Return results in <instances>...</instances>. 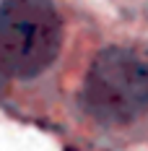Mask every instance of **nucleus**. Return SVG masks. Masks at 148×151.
I'll list each match as a JSON object with an SVG mask.
<instances>
[{
	"instance_id": "1",
	"label": "nucleus",
	"mask_w": 148,
	"mask_h": 151,
	"mask_svg": "<svg viewBox=\"0 0 148 151\" xmlns=\"http://www.w3.org/2000/svg\"><path fill=\"white\" fill-rule=\"evenodd\" d=\"M62 21L52 0L0 3V81H31L57 60Z\"/></svg>"
},
{
	"instance_id": "2",
	"label": "nucleus",
	"mask_w": 148,
	"mask_h": 151,
	"mask_svg": "<svg viewBox=\"0 0 148 151\" xmlns=\"http://www.w3.org/2000/svg\"><path fill=\"white\" fill-rule=\"evenodd\" d=\"M81 107L99 125H127L148 112V65L125 47L102 50L81 83Z\"/></svg>"
}]
</instances>
